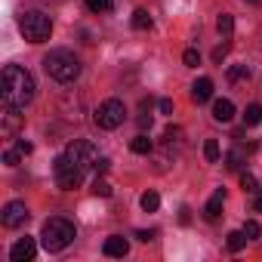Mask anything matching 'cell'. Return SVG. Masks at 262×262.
<instances>
[{
  "mask_svg": "<svg viewBox=\"0 0 262 262\" xmlns=\"http://www.w3.org/2000/svg\"><path fill=\"white\" fill-rule=\"evenodd\" d=\"M53 176H56V185H59L62 191H74V188H80V182H83V170L74 167V164L68 161V155H59V158H56Z\"/></svg>",
  "mask_w": 262,
  "mask_h": 262,
  "instance_id": "obj_6",
  "label": "cell"
},
{
  "mask_svg": "<svg viewBox=\"0 0 262 262\" xmlns=\"http://www.w3.org/2000/svg\"><path fill=\"white\" fill-rule=\"evenodd\" d=\"M216 31H219L222 37H231V31H234V19H231L228 13H222V16L216 19Z\"/></svg>",
  "mask_w": 262,
  "mask_h": 262,
  "instance_id": "obj_20",
  "label": "cell"
},
{
  "mask_svg": "<svg viewBox=\"0 0 262 262\" xmlns=\"http://www.w3.org/2000/svg\"><path fill=\"white\" fill-rule=\"evenodd\" d=\"M158 108H161V114H173V99H161Z\"/></svg>",
  "mask_w": 262,
  "mask_h": 262,
  "instance_id": "obj_31",
  "label": "cell"
},
{
  "mask_svg": "<svg viewBox=\"0 0 262 262\" xmlns=\"http://www.w3.org/2000/svg\"><path fill=\"white\" fill-rule=\"evenodd\" d=\"M241 188L244 191H256L259 185H256V176L253 173H241Z\"/></svg>",
  "mask_w": 262,
  "mask_h": 262,
  "instance_id": "obj_26",
  "label": "cell"
},
{
  "mask_svg": "<svg viewBox=\"0 0 262 262\" xmlns=\"http://www.w3.org/2000/svg\"><path fill=\"white\" fill-rule=\"evenodd\" d=\"M225 56H228V43H225V47H216V50H213V62H222Z\"/></svg>",
  "mask_w": 262,
  "mask_h": 262,
  "instance_id": "obj_30",
  "label": "cell"
},
{
  "mask_svg": "<svg viewBox=\"0 0 262 262\" xmlns=\"http://www.w3.org/2000/svg\"><path fill=\"white\" fill-rule=\"evenodd\" d=\"M204 158H207L210 164L219 161V142H216V139H207V142H204Z\"/></svg>",
  "mask_w": 262,
  "mask_h": 262,
  "instance_id": "obj_22",
  "label": "cell"
},
{
  "mask_svg": "<svg viewBox=\"0 0 262 262\" xmlns=\"http://www.w3.org/2000/svg\"><path fill=\"white\" fill-rule=\"evenodd\" d=\"M151 126V114H139V129H148Z\"/></svg>",
  "mask_w": 262,
  "mask_h": 262,
  "instance_id": "obj_35",
  "label": "cell"
},
{
  "mask_svg": "<svg viewBox=\"0 0 262 262\" xmlns=\"http://www.w3.org/2000/svg\"><path fill=\"white\" fill-rule=\"evenodd\" d=\"M74 237H77V231H74V225H71L68 219H62V216H53V219H47V222H43L40 244H43L50 253H59V250H65V247H68Z\"/></svg>",
  "mask_w": 262,
  "mask_h": 262,
  "instance_id": "obj_3",
  "label": "cell"
},
{
  "mask_svg": "<svg viewBox=\"0 0 262 262\" xmlns=\"http://www.w3.org/2000/svg\"><path fill=\"white\" fill-rule=\"evenodd\" d=\"M253 210H256V213H262V185L256 188V201H253Z\"/></svg>",
  "mask_w": 262,
  "mask_h": 262,
  "instance_id": "obj_34",
  "label": "cell"
},
{
  "mask_svg": "<svg viewBox=\"0 0 262 262\" xmlns=\"http://www.w3.org/2000/svg\"><path fill=\"white\" fill-rule=\"evenodd\" d=\"M139 204H142V210H145V213H158L161 198H158V191H145V194L139 198Z\"/></svg>",
  "mask_w": 262,
  "mask_h": 262,
  "instance_id": "obj_18",
  "label": "cell"
},
{
  "mask_svg": "<svg viewBox=\"0 0 262 262\" xmlns=\"http://www.w3.org/2000/svg\"><path fill=\"white\" fill-rule=\"evenodd\" d=\"M222 204H225V188H216L213 191V198L207 201V207H204V216L213 222V219H219V213H222Z\"/></svg>",
  "mask_w": 262,
  "mask_h": 262,
  "instance_id": "obj_12",
  "label": "cell"
},
{
  "mask_svg": "<svg viewBox=\"0 0 262 262\" xmlns=\"http://www.w3.org/2000/svg\"><path fill=\"white\" fill-rule=\"evenodd\" d=\"M247 241H250V237H247V234H244V228H241V231H231V234H228V241H225V244H228V250H231V253H241V250H244V244H247Z\"/></svg>",
  "mask_w": 262,
  "mask_h": 262,
  "instance_id": "obj_19",
  "label": "cell"
},
{
  "mask_svg": "<svg viewBox=\"0 0 262 262\" xmlns=\"http://www.w3.org/2000/svg\"><path fill=\"white\" fill-rule=\"evenodd\" d=\"M22 108H7L4 105V136H13L16 129H19V123H22V114H19Z\"/></svg>",
  "mask_w": 262,
  "mask_h": 262,
  "instance_id": "obj_14",
  "label": "cell"
},
{
  "mask_svg": "<svg viewBox=\"0 0 262 262\" xmlns=\"http://www.w3.org/2000/svg\"><path fill=\"white\" fill-rule=\"evenodd\" d=\"M126 117V105L120 99H105L99 108H96V126L102 129H117Z\"/></svg>",
  "mask_w": 262,
  "mask_h": 262,
  "instance_id": "obj_7",
  "label": "cell"
},
{
  "mask_svg": "<svg viewBox=\"0 0 262 262\" xmlns=\"http://www.w3.org/2000/svg\"><path fill=\"white\" fill-rule=\"evenodd\" d=\"M16 148H19L22 155H31V151H34V145H31V142H25V139H19V145H16Z\"/></svg>",
  "mask_w": 262,
  "mask_h": 262,
  "instance_id": "obj_32",
  "label": "cell"
},
{
  "mask_svg": "<svg viewBox=\"0 0 262 262\" xmlns=\"http://www.w3.org/2000/svg\"><path fill=\"white\" fill-rule=\"evenodd\" d=\"M19 158H22V151H19V148H13V151H7V155H4V164H7V167H16V164H19Z\"/></svg>",
  "mask_w": 262,
  "mask_h": 262,
  "instance_id": "obj_28",
  "label": "cell"
},
{
  "mask_svg": "<svg viewBox=\"0 0 262 262\" xmlns=\"http://www.w3.org/2000/svg\"><path fill=\"white\" fill-rule=\"evenodd\" d=\"M244 234H247V237H259V222H256V219H250V222L244 225Z\"/></svg>",
  "mask_w": 262,
  "mask_h": 262,
  "instance_id": "obj_29",
  "label": "cell"
},
{
  "mask_svg": "<svg viewBox=\"0 0 262 262\" xmlns=\"http://www.w3.org/2000/svg\"><path fill=\"white\" fill-rule=\"evenodd\" d=\"M151 148H155V145H151V139H148L145 133H139L133 142H129V151H133V155H151Z\"/></svg>",
  "mask_w": 262,
  "mask_h": 262,
  "instance_id": "obj_15",
  "label": "cell"
},
{
  "mask_svg": "<svg viewBox=\"0 0 262 262\" xmlns=\"http://www.w3.org/2000/svg\"><path fill=\"white\" fill-rule=\"evenodd\" d=\"M0 99L7 108H25L34 99V77L22 65H7L0 77Z\"/></svg>",
  "mask_w": 262,
  "mask_h": 262,
  "instance_id": "obj_1",
  "label": "cell"
},
{
  "mask_svg": "<svg viewBox=\"0 0 262 262\" xmlns=\"http://www.w3.org/2000/svg\"><path fill=\"white\" fill-rule=\"evenodd\" d=\"M129 22H133L136 31H148V28H151V16H148V10H136Z\"/></svg>",
  "mask_w": 262,
  "mask_h": 262,
  "instance_id": "obj_16",
  "label": "cell"
},
{
  "mask_svg": "<svg viewBox=\"0 0 262 262\" xmlns=\"http://www.w3.org/2000/svg\"><path fill=\"white\" fill-rule=\"evenodd\" d=\"M114 7V0H86V10H93V13H108Z\"/></svg>",
  "mask_w": 262,
  "mask_h": 262,
  "instance_id": "obj_23",
  "label": "cell"
},
{
  "mask_svg": "<svg viewBox=\"0 0 262 262\" xmlns=\"http://www.w3.org/2000/svg\"><path fill=\"white\" fill-rule=\"evenodd\" d=\"M19 31L25 34L28 43H43V40H50V34H53V22H50L47 13L28 10V13L19 16Z\"/></svg>",
  "mask_w": 262,
  "mask_h": 262,
  "instance_id": "obj_4",
  "label": "cell"
},
{
  "mask_svg": "<svg viewBox=\"0 0 262 262\" xmlns=\"http://www.w3.org/2000/svg\"><path fill=\"white\" fill-rule=\"evenodd\" d=\"M93 194H99V198H111V185H108L105 179H96V182H93Z\"/></svg>",
  "mask_w": 262,
  "mask_h": 262,
  "instance_id": "obj_25",
  "label": "cell"
},
{
  "mask_svg": "<svg viewBox=\"0 0 262 262\" xmlns=\"http://www.w3.org/2000/svg\"><path fill=\"white\" fill-rule=\"evenodd\" d=\"M210 96H213V80H210V77H198V80L191 83V99L201 105V102H207Z\"/></svg>",
  "mask_w": 262,
  "mask_h": 262,
  "instance_id": "obj_11",
  "label": "cell"
},
{
  "mask_svg": "<svg viewBox=\"0 0 262 262\" xmlns=\"http://www.w3.org/2000/svg\"><path fill=\"white\" fill-rule=\"evenodd\" d=\"M241 164H244L241 151H228V155H225V167H228V170H241Z\"/></svg>",
  "mask_w": 262,
  "mask_h": 262,
  "instance_id": "obj_24",
  "label": "cell"
},
{
  "mask_svg": "<svg viewBox=\"0 0 262 262\" xmlns=\"http://www.w3.org/2000/svg\"><path fill=\"white\" fill-rule=\"evenodd\" d=\"M28 207L22 204V201H10L7 207H4V225L7 228H22L25 222H28Z\"/></svg>",
  "mask_w": 262,
  "mask_h": 262,
  "instance_id": "obj_8",
  "label": "cell"
},
{
  "mask_svg": "<svg viewBox=\"0 0 262 262\" xmlns=\"http://www.w3.org/2000/svg\"><path fill=\"white\" fill-rule=\"evenodd\" d=\"M65 155H68V161H71L74 167H80L83 173H86V170H99V161H102L99 148H96L93 142H86V139H74V142L65 148Z\"/></svg>",
  "mask_w": 262,
  "mask_h": 262,
  "instance_id": "obj_5",
  "label": "cell"
},
{
  "mask_svg": "<svg viewBox=\"0 0 262 262\" xmlns=\"http://www.w3.org/2000/svg\"><path fill=\"white\" fill-rule=\"evenodd\" d=\"M247 4H259V0H247Z\"/></svg>",
  "mask_w": 262,
  "mask_h": 262,
  "instance_id": "obj_37",
  "label": "cell"
},
{
  "mask_svg": "<svg viewBox=\"0 0 262 262\" xmlns=\"http://www.w3.org/2000/svg\"><path fill=\"white\" fill-rule=\"evenodd\" d=\"M213 117H216L219 123H228V120L234 117V102H231V99H216V102H213Z\"/></svg>",
  "mask_w": 262,
  "mask_h": 262,
  "instance_id": "obj_13",
  "label": "cell"
},
{
  "mask_svg": "<svg viewBox=\"0 0 262 262\" xmlns=\"http://www.w3.org/2000/svg\"><path fill=\"white\" fill-rule=\"evenodd\" d=\"M105 256H111V259H123L126 253H129V241L126 237H120V234H111V237H105Z\"/></svg>",
  "mask_w": 262,
  "mask_h": 262,
  "instance_id": "obj_10",
  "label": "cell"
},
{
  "mask_svg": "<svg viewBox=\"0 0 262 262\" xmlns=\"http://www.w3.org/2000/svg\"><path fill=\"white\" fill-rule=\"evenodd\" d=\"M136 237H139V241H142V244H148V241H151V237H155V231H136Z\"/></svg>",
  "mask_w": 262,
  "mask_h": 262,
  "instance_id": "obj_36",
  "label": "cell"
},
{
  "mask_svg": "<svg viewBox=\"0 0 262 262\" xmlns=\"http://www.w3.org/2000/svg\"><path fill=\"white\" fill-rule=\"evenodd\" d=\"M179 222H182V225H188V222H191V210H188V207H182V210H179Z\"/></svg>",
  "mask_w": 262,
  "mask_h": 262,
  "instance_id": "obj_33",
  "label": "cell"
},
{
  "mask_svg": "<svg viewBox=\"0 0 262 262\" xmlns=\"http://www.w3.org/2000/svg\"><path fill=\"white\" fill-rule=\"evenodd\" d=\"M228 80H231V83L250 80V68H247V65H231V68H228Z\"/></svg>",
  "mask_w": 262,
  "mask_h": 262,
  "instance_id": "obj_21",
  "label": "cell"
},
{
  "mask_svg": "<svg viewBox=\"0 0 262 262\" xmlns=\"http://www.w3.org/2000/svg\"><path fill=\"white\" fill-rule=\"evenodd\" d=\"M244 123L247 126H256V123H262V105H247V111H244Z\"/></svg>",
  "mask_w": 262,
  "mask_h": 262,
  "instance_id": "obj_17",
  "label": "cell"
},
{
  "mask_svg": "<svg viewBox=\"0 0 262 262\" xmlns=\"http://www.w3.org/2000/svg\"><path fill=\"white\" fill-rule=\"evenodd\" d=\"M34 256H37L34 237H19V241L13 244V250H10V259H13V262H31Z\"/></svg>",
  "mask_w": 262,
  "mask_h": 262,
  "instance_id": "obj_9",
  "label": "cell"
},
{
  "mask_svg": "<svg viewBox=\"0 0 262 262\" xmlns=\"http://www.w3.org/2000/svg\"><path fill=\"white\" fill-rule=\"evenodd\" d=\"M182 62H185L188 68H198V65H201V56H198V50H185V56H182Z\"/></svg>",
  "mask_w": 262,
  "mask_h": 262,
  "instance_id": "obj_27",
  "label": "cell"
},
{
  "mask_svg": "<svg viewBox=\"0 0 262 262\" xmlns=\"http://www.w3.org/2000/svg\"><path fill=\"white\" fill-rule=\"evenodd\" d=\"M43 68H47V74H50L53 80H59V83H71V80L80 77V59H77L71 50H53V53H47Z\"/></svg>",
  "mask_w": 262,
  "mask_h": 262,
  "instance_id": "obj_2",
  "label": "cell"
}]
</instances>
